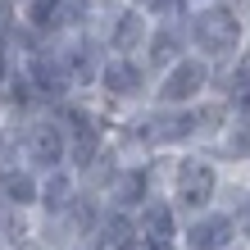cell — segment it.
I'll return each mask as SVG.
<instances>
[{
  "mask_svg": "<svg viewBox=\"0 0 250 250\" xmlns=\"http://www.w3.org/2000/svg\"><path fill=\"white\" fill-rule=\"evenodd\" d=\"M187 41L200 60H209L214 68L237 64L250 50V9L241 0H200L182 14Z\"/></svg>",
  "mask_w": 250,
  "mask_h": 250,
  "instance_id": "6da1fadb",
  "label": "cell"
},
{
  "mask_svg": "<svg viewBox=\"0 0 250 250\" xmlns=\"http://www.w3.org/2000/svg\"><path fill=\"white\" fill-rule=\"evenodd\" d=\"M159 178H164V196L178 205L187 218L205 214V209H218V205H223V191H228V168L214 159L209 146L159 155Z\"/></svg>",
  "mask_w": 250,
  "mask_h": 250,
  "instance_id": "7a4b0ae2",
  "label": "cell"
},
{
  "mask_svg": "<svg viewBox=\"0 0 250 250\" xmlns=\"http://www.w3.org/2000/svg\"><path fill=\"white\" fill-rule=\"evenodd\" d=\"M91 96L100 100V109L119 123L123 114H137V109H146L155 100V73H150V64H146L141 55H109Z\"/></svg>",
  "mask_w": 250,
  "mask_h": 250,
  "instance_id": "3957f363",
  "label": "cell"
},
{
  "mask_svg": "<svg viewBox=\"0 0 250 250\" xmlns=\"http://www.w3.org/2000/svg\"><path fill=\"white\" fill-rule=\"evenodd\" d=\"M19 123V146H23V164H32L37 173H55V168H68V150H73V137L64 119L55 109H41V114H27V119H14Z\"/></svg>",
  "mask_w": 250,
  "mask_h": 250,
  "instance_id": "277c9868",
  "label": "cell"
},
{
  "mask_svg": "<svg viewBox=\"0 0 250 250\" xmlns=\"http://www.w3.org/2000/svg\"><path fill=\"white\" fill-rule=\"evenodd\" d=\"M155 19L137 0H96V32L109 55H141Z\"/></svg>",
  "mask_w": 250,
  "mask_h": 250,
  "instance_id": "5b68a950",
  "label": "cell"
},
{
  "mask_svg": "<svg viewBox=\"0 0 250 250\" xmlns=\"http://www.w3.org/2000/svg\"><path fill=\"white\" fill-rule=\"evenodd\" d=\"M214 78H218V68L209 60H200L196 50L182 55L173 68L164 73H155V100L150 105H173V109H191L196 100H205L214 91Z\"/></svg>",
  "mask_w": 250,
  "mask_h": 250,
  "instance_id": "8992f818",
  "label": "cell"
},
{
  "mask_svg": "<svg viewBox=\"0 0 250 250\" xmlns=\"http://www.w3.org/2000/svg\"><path fill=\"white\" fill-rule=\"evenodd\" d=\"M55 55H60V64H64V73H68L73 91L91 96L100 68H105V60H109V50H105V41H100V32H96V27L64 32L60 41H55Z\"/></svg>",
  "mask_w": 250,
  "mask_h": 250,
  "instance_id": "52a82bcc",
  "label": "cell"
},
{
  "mask_svg": "<svg viewBox=\"0 0 250 250\" xmlns=\"http://www.w3.org/2000/svg\"><path fill=\"white\" fill-rule=\"evenodd\" d=\"M178 246L182 250H237L246 241H241V232H237L232 209H228V205H218V209H205V214H191L187 218Z\"/></svg>",
  "mask_w": 250,
  "mask_h": 250,
  "instance_id": "ba28073f",
  "label": "cell"
},
{
  "mask_svg": "<svg viewBox=\"0 0 250 250\" xmlns=\"http://www.w3.org/2000/svg\"><path fill=\"white\" fill-rule=\"evenodd\" d=\"M19 68H23V78L37 86V96H41L46 109L64 105L68 96H78L73 82H68V73H64V64H60V55H55V41H46L41 50H32L27 60H19Z\"/></svg>",
  "mask_w": 250,
  "mask_h": 250,
  "instance_id": "9c48e42d",
  "label": "cell"
},
{
  "mask_svg": "<svg viewBox=\"0 0 250 250\" xmlns=\"http://www.w3.org/2000/svg\"><path fill=\"white\" fill-rule=\"evenodd\" d=\"M159 191H164V178H159V155H155V159H127V168L119 173V182H114V191H109V205L137 214L146 200L159 196Z\"/></svg>",
  "mask_w": 250,
  "mask_h": 250,
  "instance_id": "30bf717a",
  "label": "cell"
},
{
  "mask_svg": "<svg viewBox=\"0 0 250 250\" xmlns=\"http://www.w3.org/2000/svg\"><path fill=\"white\" fill-rule=\"evenodd\" d=\"M182 55H191V41H187V27L182 19H168V23H155L150 27V41H146L141 60L150 64V73H164L182 60Z\"/></svg>",
  "mask_w": 250,
  "mask_h": 250,
  "instance_id": "8fae6325",
  "label": "cell"
},
{
  "mask_svg": "<svg viewBox=\"0 0 250 250\" xmlns=\"http://www.w3.org/2000/svg\"><path fill=\"white\" fill-rule=\"evenodd\" d=\"M137 223H141V241H178L187 214L164 196V191H159L155 200H146L141 209H137Z\"/></svg>",
  "mask_w": 250,
  "mask_h": 250,
  "instance_id": "7c38bea8",
  "label": "cell"
},
{
  "mask_svg": "<svg viewBox=\"0 0 250 250\" xmlns=\"http://www.w3.org/2000/svg\"><path fill=\"white\" fill-rule=\"evenodd\" d=\"M209 150H214V159L228 173H250V114H237Z\"/></svg>",
  "mask_w": 250,
  "mask_h": 250,
  "instance_id": "4fadbf2b",
  "label": "cell"
},
{
  "mask_svg": "<svg viewBox=\"0 0 250 250\" xmlns=\"http://www.w3.org/2000/svg\"><path fill=\"white\" fill-rule=\"evenodd\" d=\"M137 241H141V223H137V214H127V209H119V205H109L86 250H123V246H137Z\"/></svg>",
  "mask_w": 250,
  "mask_h": 250,
  "instance_id": "5bb4252c",
  "label": "cell"
},
{
  "mask_svg": "<svg viewBox=\"0 0 250 250\" xmlns=\"http://www.w3.org/2000/svg\"><path fill=\"white\" fill-rule=\"evenodd\" d=\"M123 168H127V155H123V146L109 137V146H105V150H100L91 164L78 173V178H82L86 191H96V196H105V200H109V191H114V182H119V173H123Z\"/></svg>",
  "mask_w": 250,
  "mask_h": 250,
  "instance_id": "9a60e30c",
  "label": "cell"
},
{
  "mask_svg": "<svg viewBox=\"0 0 250 250\" xmlns=\"http://www.w3.org/2000/svg\"><path fill=\"white\" fill-rule=\"evenodd\" d=\"M0 200L19 205V209H37V205H41V173L32 164L0 168Z\"/></svg>",
  "mask_w": 250,
  "mask_h": 250,
  "instance_id": "2e32d148",
  "label": "cell"
},
{
  "mask_svg": "<svg viewBox=\"0 0 250 250\" xmlns=\"http://www.w3.org/2000/svg\"><path fill=\"white\" fill-rule=\"evenodd\" d=\"M82 191V178H78V168H55V173H41V205H37V214H64L73 196Z\"/></svg>",
  "mask_w": 250,
  "mask_h": 250,
  "instance_id": "e0dca14e",
  "label": "cell"
},
{
  "mask_svg": "<svg viewBox=\"0 0 250 250\" xmlns=\"http://www.w3.org/2000/svg\"><path fill=\"white\" fill-rule=\"evenodd\" d=\"M191 114H196V127H200V146H214V141L228 132V123L237 119V109H232L228 96H218V91H209L205 100H196Z\"/></svg>",
  "mask_w": 250,
  "mask_h": 250,
  "instance_id": "ac0fdd59",
  "label": "cell"
},
{
  "mask_svg": "<svg viewBox=\"0 0 250 250\" xmlns=\"http://www.w3.org/2000/svg\"><path fill=\"white\" fill-rule=\"evenodd\" d=\"M105 209H109V200L105 196H96V191H78L73 196V205H68V223H73V232L82 237V246H91V237H96V228H100V218H105Z\"/></svg>",
  "mask_w": 250,
  "mask_h": 250,
  "instance_id": "d6986e66",
  "label": "cell"
},
{
  "mask_svg": "<svg viewBox=\"0 0 250 250\" xmlns=\"http://www.w3.org/2000/svg\"><path fill=\"white\" fill-rule=\"evenodd\" d=\"M214 91L228 96V105L237 109V114H250V55H241V60L228 64V68H218Z\"/></svg>",
  "mask_w": 250,
  "mask_h": 250,
  "instance_id": "ffe728a7",
  "label": "cell"
},
{
  "mask_svg": "<svg viewBox=\"0 0 250 250\" xmlns=\"http://www.w3.org/2000/svg\"><path fill=\"white\" fill-rule=\"evenodd\" d=\"M223 205L232 209V218H237V232H241V241L250 246V173H228Z\"/></svg>",
  "mask_w": 250,
  "mask_h": 250,
  "instance_id": "44dd1931",
  "label": "cell"
},
{
  "mask_svg": "<svg viewBox=\"0 0 250 250\" xmlns=\"http://www.w3.org/2000/svg\"><path fill=\"white\" fill-rule=\"evenodd\" d=\"M137 5L150 14L155 23H168V19H182V14L191 9V0H137Z\"/></svg>",
  "mask_w": 250,
  "mask_h": 250,
  "instance_id": "7402d4cb",
  "label": "cell"
},
{
  "mask_svg": "<svg viewBox=\"0 0 250 250\" xmlns=\"http://www.w3.org/2000/svg\"><path fill=\"white\" fill-rule=\"evenodd\" d=\"M14 73H19V60H14L9 50H0V91H5V86L14 82Z\"/></svg>",
  "mask_w": 250,
  "mask_h": 250,
  "instance_id": "603a6c76",
  "label": "cell"
},
{
  "mask_svg": "<svg viewBox=\"0 0 250 250\" xmlns=\"http://www.w3.org/2000/svg\"><path fill=\"white\" fill-rule=\"evenodd\" d=\"M9 27H14V14L0 9V50H9Z\"/></svg>",
  "mask_w": 250,
  "mask_h": 250,
  "instance_id": "cb8c5ba5",
  "label": "cell"
},
{
  "mask_svg": "<svg viewBox=\"0 0 250 250\" xmlns=\"http://www.w3.org/2000/svg\"><path fill=\"white\" fill-rule=\"evenodd\" d=\"M141 250H182L178 241H141Z\"/></svg>",
  "mask_w": 250,
  "mask_h": 250,
  "instance_id": "d4e9b609",
  "label": "cell"
},
{
  "mask_svg": "<svg viewBox=\"0 0 250 250\" xmlns=\"http://www.w3.org/2000/svg\"><path fill=\"white\" fill-rule=\"evenodd\" d=\"M27 5H32V0H9V9H14V14H23Z\"/></svg>",
  "mask_w": 250,
  "mask_h": 250,
  "instance_id": "484cf974",
  "label": "cell"
},
{
  "mask_svg": "<svg viewBox=\"0 0 250 250\" xmlns=\"http://www.w3.org/2000/svg\"><path fill=\"white\" fill-rule=\"evenodd\" d=\"M0 9H9V0H0ZM9 14H14V9H9ZM14 19H19V14H14Z\"/></svg>",
  "mask_w": 250,
  "mask_h": 250,
  "instance_id": "4316f807",
  "label": "cell"
},
{
  "mask_svg": "<svg viewBox=\"0 0 250 250\" xmlns=\"http://www.w3.org/2000/svg\"><path fill=\"white\" fill-rule=\"evenodd\" d=\"M241 5H246V9H250V0H241Z\"/></svg>",
  "mask_w": 250,
  "mask_h": 250,
  "instance_id": "83f0119b",
  "label": "cell"
},
{
  "mask_svg": "<svg viewBox=\"0 0 250 250\" xmlns=\"http://www.w3.org/2000/svg\"><path fill=\"white\" fill-rule=\"evenodd\" d=\"M191 5H200V0H191Z\"/></svg>",
  "mask_w": 250,
  "mask_h": 250,
  "instance_id": "f1b7e54d",
  "label": "cell"
},
{
  "mask_svg": "<svg viewBox=\"0 0 250 250\" xmlns=\"http://www.w3.org/2000/svg\"><path fill=\"white\" fill-rule=\"evenodd\" d=\"M0 209H5V200H0Z\"/></svg>",
  "mask_w": 250,
  "mask_h": 250,
  "instance_id": "f546056e",
  "label": "cell"
},
{
  "mask_svg": "<svg viewBox=\"0 0 250 250\" xmlns=\"http://www.w3.org/2000/svg\"><path fill=\"white\" fill-rule=\"evenodd\" d=\"M246 55H250V50H246Z\"/></svg>",
  "mask_w": 250,
  "mask_h": 250,
  "instance_id": "4dcf8cb0",
  "label": "cell"
}]
</instances>
